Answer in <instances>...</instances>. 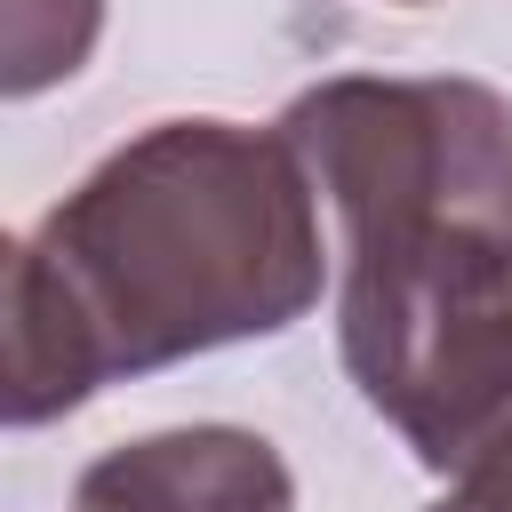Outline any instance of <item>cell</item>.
Here are the masks:
<instances>
[{
  "mask_svg": "<svg viewBox=\"0 0 512 512\" xmlns=\"http://www.w3.org/2000/svg\"><path fill=\"white\" fill-rule=\"evenodd\" d=\"M336 216V256H512V96L464 72H336L272 120Z\"/></svg>",
  "mask_w": 512,
  "mask_h": 512,
  "instance_id": "obj_2",
  "label": "cell"
},
{
  "mask_svg": "<svg viewBox=\"0 0 512 512\" xmlns=\"http://www.w3.org/2000/svg\"><path fill=\"white\" fill-rule=\"evenodd\" d=\"M104 368L96 344L64 296V280L48 272L40 240L0 232V424L32 432L72 416L80 400H96Z\"/></svg>",
  "mask_w": 512,
  "mask_h": 512,
  "instance_id": "obj_5",
  "label": "cell"
},
{
  "mask_svg": "<svg viewBox=\"0 0 512 512\" xmlns=\"http://www.w3.org/2000/svg\"><path fill=\"white\" fill-rule=\"evenodd\" d=\"M104 0H0V96H48L88 72Z\"/></svg>",
  "mask_w": 512,
  "mask_h": 512,
  "instance_id": "obj_6",
  "label": "cell"
},
{
  "mask_svg": "<svg viewBox=\"0 0 512 512\" xmlns=\"http://www.w3.org/2000/svg\"><path fill=\"white\" fill-rule=\"evenodd\" d=\"M424 512H512V424L496 440H480L456 472H448V496L424 504Z\"/></svg>",
  "mask_w": 512,
  "mask_h": 512,
  "instance_id": "obj_7",
  "label": "cell"
},
{
  "mask_svg": "<svg viewBox=\"0 0 512 512\" xmlns=\"http://www.w3.org/2000/svg\"><path fill=\"white\" fill-rule=\"evenodd\" d=\"M32 240L64 280L104 384L280 336L328 288L304 160L280 128L216 112L136 128L40 216Z\"/></svg>",
  "mask_w": 512,
  "mask_h": 512,
  "instance_id": "obj_1",
  "label": "cell"
},
{
  "mask_svg": "<svg viewBox=\"0 0 512 512\" xmlns=\"http://www.w3.org/2000/svg\"><path fill=\"white\" fill-rule=\"evenodd\" d=\"M72 512H296V472L248 424H176L104 448Z\"/></svg>",
  "mask_w": 512,
  "mask_h": 512,
  "instance_id": "obj_4",
  "label": "cell"
},
{
  "mask_svg": "<svg viewBox=\"0 0 512 512\" xmlns=\"http://www.w3.org/2000/svg\"><path fill=\"white\" fill-rule=\"evenodd\" d=\"M400 8H424V0H400Z\"/></svg>",
  "mask_w": 512,
  "mask_h": 512,
  "instance_id": "obj_8",
  "label": "cell"
},
{
  "mask_svg": "<svg viewBox=\"0 0 512 512\" xmlns=\"http://www.w3.org/2000/svg\"><path fill=\"white\" fill-rule=\"evenodd\" d=\"M336 352L360 400L408 440V456L448 480L480 440L512 424V256H344Z\"/></svg>",
  "mask_w": 512,
  "mask_h": 512,
  "instance_id": "obj_3",
  "label": "cell"
}]
</instances>
